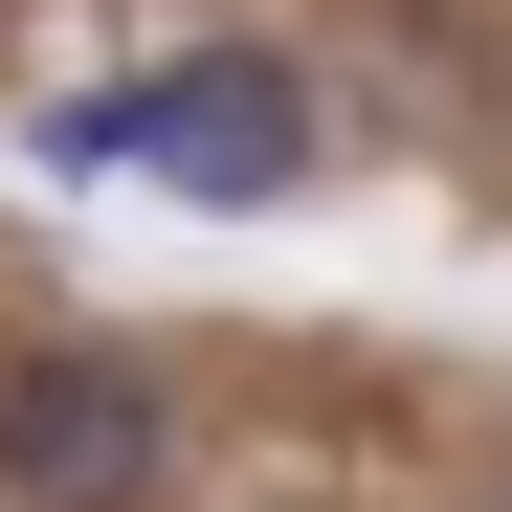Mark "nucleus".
I'll list each match as a JSON object with an SVG mask.
<instances>
[{
	"instance_id": "nucleus-1",
	"label": "nucleus",
	"mask_w": 512,
	"mask_h": 512,
	"mask_svg": "<svg viewBox=\"0 0 512 512\" xmlns=\"http://www.w3.org/2000/svg\"><path fill=\"white\" fill-rule=\"evenodd\" d=\"M179 490V379L112 357V334H67V357L0 379V512H156Z\"/></svg>"
},
{
	"instance_id": "nucleus-2",
	"label": "nucleus",
	"mask_w": 512,
	"mask_h": 512,
	"mask_svg": "<svg viewBox=\"0 0 512 512\" xmlns=\"http://www.w3.org/2000/svg\"><path fill=\"white\" fill-rule=\"evenodd\" d=\"M134 156L179 201H290L312 179V67L290 45H179V67H134Z\"/></svg>"
},
{
	"instance_id": "nucleus-3",
	"label": "nucleus",
	"mask_w": 512,
	"mask_h": 512,
	"mask_svg": "<svg viewBox=\"0 0 512 512\" xmlns=\"http://www.w3.org/2000/svg\"><path fill=\"white\" fill-rule=\"evenodd\" d=\"M23 156H45V179H112V156H134V90H67V112H23Z\"/></svg>"
}]
</instances>
